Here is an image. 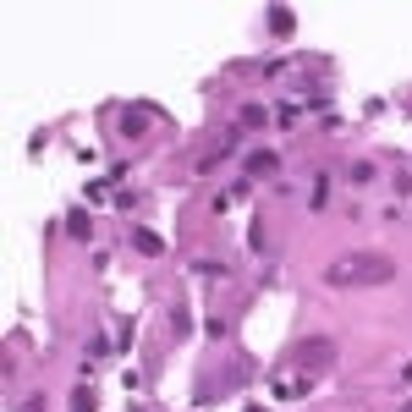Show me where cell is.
Returning <instances> with one entry per match:
<instances>
[{"label": "cell", "instance_id": "obj_1", "mask_svg": "<svg viewBox=\"0 0 412 412\" xmlns=\"http://www.w3.org/2000/svg\"><path fill=\"white\" fill-rule=\"evenodd\" d=\"M385 280H396V259L385 253H346L325 264V286H385Z\"/></svg>", "mask_w": 412, "mask_h": 412}, {"label": "cell", "instance_id": "obj_2", "mask_svg": "<svg viewBox=\"0 0 412 412\" xmlns=\"http://www.w3.org/2000/svg\"><path fill=\"white\" fill-rule=\"evenodd\" d=\"M291 363L297 368H308V379H319L330 363H336V341H325V336H314V341H302L297 352H291Z\"/></svg>", "mask_w": 412, "mask_h": 412}, {"label": "cell", "instance_id": "obj_3", "mask_svg": "<svg viewBox=\"0 0 412 412\" xmlns=\"http://www.w3.org/2000/svg\"><path fill=\"white\" fill-rule=\"evenodd\" d=\"M264 17H270V33H275V39H286V33L297 28V11H291V6H270Z\"/></svg>", "mask_w": 412, "mask_h": 412}, {"label": "cell", "instance_id": "obj_4", "mask_svg": "<svg viewBox=\"0 0 412 412\" xmlns=\"http://www.w3.org/2000/svg\"><path fill=\"white\" fill-rule=\"evenodd\" d=\"M275 165H280V160H275L270 148H253V154H248V171H253V176H270Z\"/></svg>", "mask_w": 412, "mask_h": 412}, {"label": "cell", "instance_id": "obj_5", "mask_svg": "<svg viewBox=\"0 0 412 412\" xmlns=\"http://www.w3.org/2000/svg\"><path fill=\"white\" fill-rule=\"evenodd\" d=\"M132 248H137V253H148V259H154V253H160L165 242H160V237H154L148 225H137V231H132Z\"/></svg>", "mask_w": 412, "mask_h": 412}, {"label": "cell", "instance_id": "obj_6", "mask_svg": "<svg viewBox=\"0 0 412 412\" xmlns=\"http://www.w3.org/2000/svg\"><path fill=\"white\" fill-rule=\"evenodd\" d=\"M67 231L77 237V242H88V214H83V209H71V214H67Z\"/></svg>", "mask_w": 412, "mask_h": 412}, {"label": "cell", "instance_id": "obj_7", "mask_svg": "<svg viewBox=\"0 0 412 412\" xmlns=\"http://www.w3.org/2000/svg\"><path fill=\"white\" fill-rule=\"evenodd\" d=\"M71 412H94V390H88V385L71 390Z\"/></svg>", "mask_w": 412, "mask_h": 412}, {"label": "cell", "instance_id": "obj_8", "mask_svg": "<svg viewBox=\"0 0 412 412\" xmlns=\"http://www.w3.org/2000/svg\"><path fill=\"white\" fill-rule=\"evenodd\" d=\"M121 132H127V137L143 132V110H127V116H121Z\"/></svg>", "mask_w": 412, "mask_h": 412}, {"label": "cell", "instance_id": "obj_9", "mask_svg": "<svg viewBox=\"0 0 412 412\" xmlns=\"http://www.w3.org/2000/svg\"><path fill=\"white\" fill-rule=\"evenodd\" d=\"M352 182H357V187H368V182H374V165H368V160H357V165H352Z\"/></svg>", "mask_w": 412, "mask_h": 412}, {"label": "cell", "instance_id": "obj_10", "mask_svg": "<svg viewBox=\"0 0 412 412\" xmlns=\"http://www.w3.org/2000/svg\"><path fill=\"white\" fill-rule=\"evenodd\" d=\"M330 204V176H319V182H314V209H325Z\"/></svg>", "mask_w": 412, "mask_h": 412}, {"label": "cell", "instance_id": "obj_11", "mask_svg": "<svg viewBox=\"0 0 412 412\" xmlns=\"http://www.w3.org/2000/svg\"><path fill=\"white\" fill-rule=\"evenodd\" d=\"M22 412H44V396H28V402H22Z\"/></svg>", "mask_w": 412, "mask_h": 412}]
</instances>
